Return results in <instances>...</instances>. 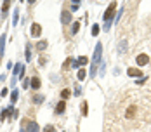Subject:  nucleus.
I'll use <instances>...</instances> for the list:
<instances>
[{
    "label": "nucleus",
    "mask_w": 151,
    "mask_h": 132,
    "mask_svg": "<svg viewBox=\"0 0 151 132\" xmlns=\"http://www.w3.org/2000/svg\"><path fill=\"white\" fill-rule=\"evenodd\" d=\"M115 9H117V2H111L110 7H108L106 12H104V30H106V31H110V26H111V21H113Z\"/></svg>",
    "instance_id": "2"
},
{
    "label": "nucleus",
    "mask_w": 151,
    "mask_h": 132,
    "mask_svg": "<svg viewBox=\"0 0 151 132\" xmlns=\"http://www.w3.org/2000/svg\"><path fill=\"white\" fill-rule=\"evenodd\" d=\"M77 61H78V66H80V64H82V66H83V64H87V61H89V59H87V57H85V56H82V57H78V59H77Z\"/></svg>",
    "instance_id": "20"
},
{
    "label": "nucleus",
    "mask_w": 151,
    "mask_h": 132,
    "mask_svg": "<svg viewBox=\"0 0 151 132\" xmlns=\"http://www.w3.org/2000/svg\"><path fill=\"white\" fill-rule=\"evenodd\" d=\"M136 113H137V106H130L129 110H127V113H125V117L130 120V118H134L136 117Z\"/></svg>",
    "instance_id": "9"
},
{
    "label": "nucleus",
    "mask_w": 151,
    "mask_h": 132,
    "mask_svg": "<svg viewBox=\"0 0 151 132\" xmlns=\"http://www.w3.org/2000/svg\"><path fill=\"white\" fill-rule=\"evenodd\" d=\"M70 96H71L70 89H63V91H61V97H63V101H64V99H68Z\"/></svg>",
    "instance_id": "16"
},
{
    "label": "nucleus",
    "mask_w": 151,
    "mask_h": 132,
    "mask_svg": "<svg viewBox=\"0 0 151 132\" xmlns=\"http://www.w3.org/2000/svg\"><path fill=\"white\" fill-rule=\"evenodd\" d=\"M92 35H94V37L99 35V24H94V26H92Z\"/></svg>",
    "instance_id": "24"
},
{
    "label": "nucleus",
    "mask_w": 151,
    "mask_h": 132,
    "mask_svg": "<svg viewBox=\"0 0 151 132\" xmlns=\"http://www.w3.org/2000/svg\"><path fill=\"white\" fill-rule=\"evenodd\" d=\"M31 101H33L35 104H42V103H43V96H33Z\"/></svg>",
    "instance_id": "17"
},
{
    "label": "nucleus",
    "mask_w": 151,
    "mask_h": 132,
    "mask_svg": "<svg viewBox=\"0 0 151 132\" xmlns=\"http://www.w3.org/2000/svg\"><path fill=\"white\" fill-rule=\"evenodd\" d=\"M40 85H42L40 77H33V78H31V89H33V91H38V89H40Z\"/></svg>",
    "instance_id": "7"
},
{
    "label": "nucleus",
    "mask_w": 151,
    "mask_h": 132,
    "mask_svg": "<svg viewBox=\"0 0 151 132\" xmlns=\"http://www.w3.org/2000/svg\"><path fill=\"white\" fill-rule=\"evenodd\" d=\"M17 96H19V94H17V91H12V94H10V101H12V104L17 101Z\"/></svg>",
    "instance_id": "21"
},
{
    "label": "nucleus",
    "mask_w": 151,
    "mask_h": 132,
    "mask_svg": "<svg viewBox=\"0 0 151 132\" xmlns=\"http://www.w3.org/2000/svg\"><path fill=\"white\" fill-rule=\"evenodd\" d=\"M19 132H26V129H21V131H19Z\"/></svg>",
    "instance_id": "27"
},
{
    "label": "nucleus",
    "mask_w": 151,
    "mask_h": 132,
    "mask_svg": "<svg viewBox=\"0 0 151 132\" xmlns=\"http://www.w3.org/2000/svg\"><path fill=\"white\" fill-rule=\"evenodd\" d=\"M30 33H31V37L38 38V37L42 35V26H40L38 23H33V24H31V30H30Z\"/></svg>",
    "instance_id": "3"
},
{
    "label": "nucleus",
    "mask_w": 151,
    "mask_h": 132,
    "mask_svg": "<svg viewBox=\"0 0 151 132\" xmlns=\"http://www.w3.org/2000/svg\"><path fill=\"white\" fill-rule=\"evenodd\" d=\"M31 87V80L30 78H23V89H28Z\"/></svg>",
    "instance_id": "19"
},
{
    "label": "nucleus",
    "mask_w": 151,
    "mask_h": 132,
    "mask_svg": "<svg viewBox=\"0 0 151 132\" xmlns=\"http://www.w3.org/2000/svg\"><path fill=\"white\" fill-rule=\"evenodd\" d=\"M101 54H103V44H97L96 45V50H94V56H92V70H90V75L96 77V71H97V64L101 61Z\"/></svg>",
    "instance_id": "1"
},
{
    "label": "nucleus",
    "mask_w": 151,
    "mask_h": 132,
    "mask_svg": "<svg viewBox=\"0 0 151 132\" xmlns=\"http://www.w3.org/2000/svg\"><path fill=\"white\" fill-rule=\"evenodd\" d=\"M77 77H78V80H85V77H87V71H85V70L82 68V70H78Z\"/></svg>",
    "instance_id": "15"
},
{
    "label": "nucleus",
    "mask_w": 151,
    "mask_h": 132,
    "mask_svg": "<svg viewBox=\"0 0 151 132\" xmlns=\"http://www.w3.org/2000/svg\"><path fill=\"white\" fill-rule=\"evenodd\" d=\"M78 30H80V23H73V24H71V35L78 33Z\"/></svg>",
    "instance_id": "18"
},
{
    "label": "nucleus",
    "mask_w": 151,
    "mask_h": 132,
    "mask_svg": "<svg viewBox=\"0 0 151 132\" xmlns=\"http://www.w3.org/2000/svg\"><path fill=\"white\" fill-rule=\"evenodd\" d=\"M3 49H5V35L0 37V57L3 56Z\"/></svg>",
    "instance_id": "14"
},
{
    "label": "nucleus",
    "mask_w": 151,
    "mask_h": 132,
    "mask_svg": "<svg viewBox=\"0 0 151 132\" xmlns=\"http://www.w3.org/2000/svg\"><path fill=\"white\" fill-rule=\"evenodd\" d=\"M87 110H89V106H87V103H83V106H82V115L83 117H87Z\"/></svg>",
    "instance_id": "25"
},
{
    "label": "nucleus",
    "mask_w": 151,
    "mask_h": 132,
    "mask_svg": "<svg viewBox=\"0 0 151 132\" xmlns=\"http://www.w3.org/2000/svg\"><path fill=\"white\" fill-rule=\"evenodd\" d=\"M43 132H56V127L49 124V125H45V127H43Z\"/></svg>",
    "instance_id": "22"
},
{
    "label": "nucleus",
    "mask_w": 151,
    "mask_h": 132,
    "mask_svg": "<svg viewBox=\"0 0 151 132\" xmlns=\"http://www.w3.org/2000/svg\"><path fill=\"white\" fill-rule=\"evenodd\" d=\"M64 110H66V101H59L57 106H56V113L61 115V113H64Z\"/></svg>",
    "instance_id": "8"
},
{
    "label": "nucleus",
    "mask_w": 151,
    "mask_h": 132,
    "mask_svg": "<svg viewBox=\"0 0 151 132\" xmlns=\"http://www.w3.org/2000/svg\"><path fill=\"white\" fill-rule=\"evenodd\" d=\"M17 16H19V10L16 9L14 10V17H12V24H17Z\"/></svg>",
    "instance_id": "23"
},
{
    "label": "nucleus",
    "mask_w": 151,
    "mask_h": 132,
    "mask_svg": "<svg viewBox=\"0 0 151 132\" xmlns=\"http://www.w3.org/2000/svg\"><path fill=\"white\" fill-rule=\"evenodd\" d=\"M38 131H40V129H38V124L30 120V124H28V132H38Z\"/></svg>",
    "instance_id": "12"
},
{
    "label": "nucleus",
    "mask_w": 151,
    "mask_h": 132,
    "mask_svg": "<svg viewBox=\"0 0 151 132\" xmlns=\"http://www.w3.org/2000/svg\"><path fill=\"white\" fill-rule=\"evenodd\" d=\"M127 75L129 77H134V78H139V77H143V71L139 68H129L127 70Z\"/></svg>",
    "instance_id": "5"
},
{
    "label": "nucleus",
    "mask_w": 151,
    "mask_h": 132,
    "mask_svg": "<svg viewBox=\"0 0 151 132\" xmlns=\"http://www.w3.org/2000/svg\"><path fill=\"white\" fill-rule=\"evenodd\" d=\"M47 45H49V44H47V40H40V42L37 44V49H38V50H45V49H47Z\"/></svg>",
    "instance_id": "13"
},
{
    "label": "nucleus",
    "mask_w": 151,
    "mask_h": 132,
    "mask_svg": "<svg viewBox=\"0 0 151 132\" xmlns=\"http://www.w3.org/2000/svg\"><path fill=\"white\" fill-rule=\"evenodd\" d=\"M24 57H26V63L31 59V44L26 42V47H24Z\"/></svg>",
    "instance_id": "10"
},
{
    "label": "nucleus",
    "mask_w": 151,
    "mask_h": 132,
    "mask_svg": "<svg viewBox=\"0 0 151 132\" xmlns=\"http://www.w3.org/2000/svg\"><path fill=\"white\" fill-rule=\"evenodd\" d=\"M45 63H47V59H45V57H40V59H38V64H40V66H43Z\"/></svg>",
    "instance_id": "26"
},
{
    "label": "nucleus",
    "mask_w": 151,
    "mask_h": 132,
    "mask_svg": "<svg viewBox=\"0 0 151 132\" xmlns=\"http://www.w3.org/2000/svg\"><path fill=\"white\" fill-rule=\"evenodd\" d=\"M70 21H71V12L63 10V12H61V23H63V24H68Z\"/></svg>",
    "instance_id": "6"
},
{
    "label": "nucleus",
    "mask_w": 151,
    "mask_h": 132,
    "mask_svg": "<svg viewBox=\"0 0 151 132\" xmlns=\"http://www.w3.org/2000/svg\"><path fill=\"white\" fill-rule=\"evenodd\" d=\"M9 7H10V2H9V0H5V2L2 3V17H5V16H7Z\"/></svg>",
    "instance_id": "11"
},
{
    "label": "nucleus",
    "mask_w": 151,
    "mask_h": 132,
    "mask_svg": "<svg viewBox=\"0 0 151 132\" xmlns=\"http://www.w3.org/2000/svg\"><path fill=\"white\" fill-rule=\"evenodd\" d=\"M136 61H137L139 66H144V64L150 63V57H148V54H139V56L136 57Z\"/></svg>",
    "instance_id": "4"
}]
</instances>
